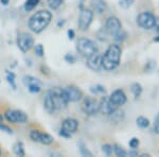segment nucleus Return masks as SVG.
Instances as JSON below:
<instances>
[{
    "label": "nucleus",
    "instance_id": "obj_1",
    "mask_svg": "<svg viewBox=\"0 0 159 157\" xmlns=\"http://www.w3.org/2000/svg\"><path fill=\"white\" fill-rule=\"evenodd\" d=\"M121 60V49L118 45H111L102 55V67L107 71L116 69Z\"/></svg>",
    "mask_w": 159,
    "mask_h": 157
},
{
    "label": "nucleus",
    "instance_id": "obj_2",
    "mask_svg": "<svg viewBox=\"0 0 159 157\" xmlns=\"http://www.w3.org/2000/svg\"><path fill=\"white\" fill-rule=\"evenodd\" d=\"M51 18H52V15H51V13L49 11L42 10V11L36 12L29 19L30 30L33 31L34 33L43 32L48 27V25L50 24Z\"/></svg>",
    "mask_w": 159,
    "mask_h": 157
},
{
    "label": "nucleus",
    "instance_id": "obj_3",
    "mask_svg": "<svg viewBox=\"0 0 159 157\" xmlns=\"http://www.w3.org/2000/svg\"><path fill=\"white\" fill-rule=\"evenodd\" d=\"M48 94H49L51 100H52L55 110L63 109H65V107L67 106L69 101H68L67 97H66L64 89L60 88V87H55V88L51 89Z\"/></svg>",
    "mask_w": 159,
    "mask_h": 157
},
{
    "label": "nucleus",
    "instance_id": "obj_4",
    "mask_svg": "<svg viewBox=\"0 0 159 157\" xmlns=\"http://www.w3.org/2000/svg\"><path fill=\"white\" fill-rule=\"evenodd\" d=\"M76 49H78V51L82 55L86 56V58H88V56L98 52L96 44L86 37L79 38L78 43H76Z\"/></svg>",
    "mask_w": 159,
    "mask_h": 157
},
{
    "label": "nucleus",
    "instance_id": "obj_5",
    "mask_svg": "<svg viewBox=\"0 0 159 157\" xmlns=\"http://www.w3.org/2000/svg\"><path fill=\"white\" fill-rule=\"evenodd\" d=\"M17 46L21 52H28L34 46V39H33L32 35L25 32L19 33L17 36Z\"/></svg>",
    "mask_w": 159,
    "mask_h": 157
},
{
    "label": "nucleus",
    "instance_id": "obj_6",
    "mask_svg": "<svg viewBox=\"0 0 159 157\" xmlns=\"http://www.w3.org/2000/svg\"><path fill=\"white\" fill-rule=\"evenodd\" d=\"M155 18L152 13L150 12H143L141 14L138 15L137 17V24L139 27H141L142 29L145 30H150L154 27V24H155Z\"/></svg>",
    "mask_w": 159,
    "mask_h": 157
},
{
    "label": "nucleus",
    "instance_id": "obj_7",
    "mask_svg": "<svg viewBox=\"0 0 159 157\" xmlns=\"http://www.w3.org/2000/svg\"><path fill=\"white\" fill-rule=\"evenodd\" d=\"M99 109L100 102L97 101L94 98H86L82 103V110L88 116L96 115L99 112Z\"/></svg>",
    "mask_w": 159,
    "mask_h": 157
},
{
    "label": "nucleus",
    "instance_id": "obj_8",
    "mask_svg": "<svg viewBox=\"0 0 159 157\" xmlns=\"http://www.w3.org/2000/svg\"><path fill=\"white\" fill-rule=\"evenodd\" d=\"M92 18H93V12L87 9H82L80 12L79 17V28L82 31H86L91 25Z\"/></svg>",
    "mask_w": 159,
    "mask_h": 157
},
{
    "label": "nucleus",
    "instance_id": "obj_9",
    "mask_svg": "<svg viewBox=\"0 0 159 157\" xmlns=\"http://www.w3.org/2000/svg\"><path fill=\"white\" fill-rule=\"evenodd\" d=\"M106 30L111 36H116L118 33L122 30V25L119 18L116 16H110L106 21Z\"/></svg>",
    "mask_w": 159,
    "mask_h": 157
},
{
    "label": "nucleus",
    "instance_id": "obj_10",
    "mask_svg": "<svg viewBox=\"0 0 159 157\" xmlns=\"http://www.w3.org/2000/svg\"><path fill=\"white\" fill-rule=\"evenodd\" d=\"M24 82L27 85L29 91L32 92V94H38V92L42 90V86H43L42 82L38 79L34 78V76H25Z\"/></svg>",
    "mask_w": 159,
    "mask_h": 157
},
{
    "label": "nucleus",
    "instance_id": "obj_11",
    "mask_svg": "<svg viewBox=\"0 0 159 157\" xmlns=\"http://www.w3.org/2000/svg\"><path fill=\"white\" fill-rule=\"evenodd\" d=\"M64 91H65V95H66V97H67L69 102H78L79 100H81L82 97H83V92L80 90L78 87L73 86V85L65 87Z\"/></svg>",
    "mask_w": 159,
    "mask_h": 157
},
{
    "label": "nucleus",
    "instance_id": "obj_12",
    "mask_svg": "<svg viewBox=\"0 0 159 157\" xmlns=\"http://www.w3.org/2000/svg\"><path fill=\"white\" fill-rule=\"evenodd\" d=\"M116 109H118V106H116L114 103L110 101L108 97L102 98L101 102H100L99 112H101L102 114H104V115H110L111 113H114Z\"/></svg>",
    "mask_w": 159,
    "mask_h": 157
},
{
    "label": "nucleus",
    "instance_id": "obj_13",
    "mask_svg": "<svg viewBox=\"0 0 159 157\" xmlns=\"http://www.w3.org/2000/svg\"><path fill=\"white\" fill-rule=\"evenodd\" d=\"M87 66L93 71H99L102 68V55L98 52L87 58Z\"/></svg>",
    "mask_w": 159,
    "mask_h": 157
},
{
    "label": "nucleus",
    "instance_id": "obj_14",
    "mask_svg": "<svg viewBox=\"0 0 159 157\" xmlns=\"http://www.w3.org/2000/svg\"><path fill=\"white\" fill-rule=\"evenodd\" d=\"M108 98L110 101L118 107L125 104V102H126V95H125V92L121 90V89H117V90H115L114 92H111V95H110Z\"/></svg>",
    "mask_w": 159,
    "mask_h": 157
},
{
    "label": "nucleus",
    "instance_id": "obj_15",
    "mask_svg": "<svg viewBox=\"0 0 159 157\" xmlns=\"http://www.w3.org/2000/svg\"><path fill=\"white\" fill-rule=\"evenodd\" d=\"M78 127H79L78 120L73 119V118H67V119H65L63 121V124H61V128L67 131V132L70 134L75 133Z\"/></svg>",
    "mask_w": 159,
    "mask_h": 157
},
{
    "label": "nucleus",
    "instance_id": "obj_16",
    "mask_svg": "<svg viewBox=\"0 0 159 157\" xmlns=\"http://www.w3.org/2000/svg\"><path fill=\"white\" fill-rule=\"evenodd\" d=\"M91 7L97 14H103L107 9V4L104 0H91Z\"/></svg>",
    "mask_w": 159,
    "mask_h": 157
},
{
    "label": "nucleus",
    "instance_id": "obj_17",
    "mask_svg": "<svg viewBox=\"0 0 159 157\" xmlns=\"http://www.w3.org/2000/svg\"><path fill=\"white\" fill-rule=\"evenodd\" d=\"M14 115V123H25L28 121V116L22 110H13Z\"/></svg>",
    "mask_w": 159,
    "mask_h": 157
},
{
    "label": "nucleus",
    "instance_id": "obj_18",
    "mask_svg": "<svg viewBox=\"0 0 159 157\" xmlns=\"http://www.w3.org/2000/svg\"><path fill=\"white\" fill-rule=\"evenodd\" d=\"M109 116V118H110V121L111 122H115V123H117V122H120L121 120H123V118H124V113L122 112V110H118L116 109L114 113H111Z\"/></svg>",
    "mask_w": 159,
    "mask_h": 157
},
{
    "label": "nucleus",
    "instance_id": "obj_19",
    "mask_svg": "<svg viewBox=\"0 0 159 157\" xmlns=\"http://www.w3.org/2000/svg\"><path fill=\"white\" fill-rule=\"evenodd\" d=\"M43 105H45V109L49 114H53L55 112L54 105H53V102L51 100V98L49 96V94H47V96L45 98V102H43Z\"/></svg>",
    "mask_w": 159,
    "mask_h": 157
},
{
    "label": "nucleus",
    "instance_id": "obj_20",
    "mask_svg": "<svg viewBox=\"0 0 159 157\" xmlns=\"http://www.w3.org/2000/svg\"><path fill=\"white\" fill-rule=\"evenodd\" d=\"M13 151H14L15 155H17V156L24 157V156L25 155V149H24V143H22L21 141H18V142L15 143V145H14V148H13Z\"/></svg>",
    "mask_w": 159,
    "mask_h": 157
},
{
    "label": "nucleus",
    "instance_id": "obj_21",
    "mask_svg": "<svg viewBox=\"0 0 159 157\" xmlns=\"http://www.w3.org/2000/svg\"><path fill=\"white\" fill-rule=\"evenodd\" d=\"M130 91H132V94L134 95L135 98L140 97V95L142 94V86H141L139 83L132 84V86H130Z\"/></svg>",
    "mask_w": 159,
    "mask_h": 157
},
{
    "label": "nucleus",
    "instance_id": "obj_22",
    "mask_svg": "<svg viewBox=\"0 0 159 157\" xmlns=\"http://www.w3.org/2000/svg\"><path fill=\"white\" fill-rule=\"evenodd\" d=\"M39 142L43 143L45 145H49L53 142V138L51 137L49 134L46 133H40V138H39Z\"/></svg>",
    "mask_w": 159,
    "mask_h": 157
},
{
    "label": "nucleus",
    "instance_id": "obj_23",
    "mask_svg": "<svg viewBox=\"0 0 159 157\" xmlns=\"http://www.w3.org/2000/svg\"><path fill=\"white\" fill-rule=\"evenodd\" d=\"M136 123H137V125L141 128H145L148 127V125H150V120L148 119V118L145 117H138L137 120H136Z\"/></svg>",
    "mask_w": 159,
    "mask_h": 157
},
{
    "label": "nucleus",
    "instance_id": "obj_24",
    "mask_svg": "<svg viewBox=\"0 0 159 157\" xmlns=\"http://www.w3.org/2000/svg\"><path fill=\"white\" fill-rule=\"evenodd\" d=\"M38 2H39V0H27L25 3V10L27 12L32 11V10H34L36 7Z\"/></svg>",
    "mask_w": 159,
    "mask_h": 157
},
{
    "label": "nucleus",
    "instance_id": "obj_25",
    "mask_svg": "<svg viewBox=\"0 0 159 157\" xmlns=\"http://www.w3.org/2000/svg\"><path fill=\"white\" fill-rule=\"evenodd\" d=\"M63 2L64 0H47V3L51 10H57Z\"/></svg>",
    "mask_w": 159,
    "mask_h": 157
},
{
    "label": "nucleus",
    "instance_id": "obj_26",
    "mask_svg": "<svg viewBox=\"0 0 159 157\" xmlns=\"http://www.w3.org/2000/svg\"><path fill=\"white\" fill-rule=\"evenodd\" d=\"M114 152H115V154H116L117 156H119V157H125L127 155V152L125 151L122 146H120L119 145H114Z\"/></svg>",
    "mask_w": 159,
    "mask_h": 157
},
{
    "label": "nucleus",
    "instance_id": "obj_27",
    "mask_svg": "<svg viewBox=\"0 0 159 157\" xmlns=\"http://www.w3.org/2000/svg\"><path fill=\"white\" fill-rule=\"evenodd\" d=\"M7 80L9 84L12 86L13 89H16V84H15V74L11 72V71H7Z\"/></svg>",
    "mask_w": 159,
    "mask_h": 157
},
{
    "label": "nucleus",
    "instance_id": "obj_28",
    "mask_svg": "<svg viewBox=\"0 0 159 157\" xmlns=\"http://www.w3.org/2000/svg\"><path fill=\"white\" fill-rule=\"evenodd\" d=\"M134 2H135V0H120L119 6L121 7L122 9L127 10V9H129L133 4H134Z\"/></svg>",
    "mask_w": 159,
    "mask_h": 157
},
{
    "label": "nucleus",
    "instance_id": "obj_29",
    "mask_svg": "<svg viewBox=\"0 0 159 157\" xmlns=\"http://www.w3.org/2000/svg\"><path fill=\"white\" fill-rule=\"evenodd\" d=\"M90 91L94 95H98V94H105L106 90H105V88L102 85H96V86L90 87Z\"/></svg>",
    "mask_w": 159,
    "mask_h": 157
},
{
    "label": "nucleus",
    "instance_id": "obj_30",
    "mask_svg": "<svg viewBox=\"0 0 159 157\" xmlns=\"http://www.w3.org/2000/svg\"><path fill=\"white\" fill-rule=\"evenodd\" d=\"M30 138L32 139L33 141H35V142H39L40 132H38V131H36V130L31 131V133H30Z\"/></svg>",
    "mask_w": 159,
    "mask_h": 157
},
{
    "label": "nucleus",
    "instance_id": "obj_31",
    "mask_svg": "<svg viewBox=\"0 0 159 157\" xmlns=\"http://www.w3.org/2000/svg\"><path fill=\"white\" fill-rule=\"evenodd\" d=\"M102 151H103L107 156H109V155H111V154H112L114 146L110 145H104L103 146H102Z\"/></svg>",
    "mask_w": 159,
    "mask_h": 157
},
{
    "label": "nucleus",
    "instance_id": "obj_32",
    "mask_svg": "<svg viewBox=\"0 0 159 157\" xmlns=\"http://www.w3.org/2000/svg\"><path fill=\"white\" fill-rule=\"evenodd\" d=\"M80 151H81V154L83 156H92L91 152H89L88 150H87V148H85V145H83V143H80Z\"/></svg>",
    "mask_w": 159,
    "mask_h": 157
},
{
    "label": "nucleus",
    "instance_id": "obj_33",
    "mask_svg": "<svg viewBox=\"0 0 159 157\" xmlns=\"http://www.w3.org/2000/svg\"><path fill=\"white\" fill-rule=\"evenodd\" d=\"M139 139H138V138H132V139H130V140H129V146H130V148H132L133 149V150H135V149L136 148H138V145H139Z\"/></svg>",
    "mask_w": 159,
    "mask_h": 157
},
{
    "label": "nucleus",
    "instance_id": "obj_34",
    "mask_svg": "<svg viewBox=\"0 0 159 157\" xmlns=\"http://www.w3.org/2000/svg\"><path fill=\"white\" fill-rule=\"evenodd\" d=\"M35 53H36L39 58H43V45H40V44L36 45V47H35Z\"/></svg>",
    "mask_w": 159,
    "mask_h": 157
},
{
    "label": "nucleus",
    "instance_id": "obj_35",
    "mask_svg": "<svg viewBox=\"0 0 159 157\" xmlns=\"http://www.w3.org/2000/svg\"><path fill=\"white\" fill-rule=\"evenodd\" d=\"M6 118L9 122H12L14 123V115H13V110L11 109H7L6 112Z\"/></svg>",
    "mask_w": 159,
    "mask_h": 157
},
{
    "label": "nucleus",
    "instance_id": "obj_36",
    "mask_svg": "<svg viewBox=\"0 0 159 157\" xmlns=\"http://www.w3.org/2000/svg\"><path fill=\"white\" fill-rule=\"evenodd\" d=\"M154 133L159 134V113L155 118V122H154Z\"/></svg>",
    "mask_w": 159,
    "mask_h": 157
},
{
    "label": "nucleus",
    "instance_id": "obj_37",
    "mask_svg": "<svg viewBox=\"0 0 159 157\" xmlns=\"http://www.w3.org/2000/svg\"><path fill=\"white\" fill-rule=\"evenodd\" d=\"M125 37H126V33H125L123 30H121V31H120V32L116 35V36H115V39H117V40H123Z\"/></svg>",
    "mask_w": 159,
    "mask_h": 157
},
{
    "label": "nucleus",
    "instance_id": "obj_38",
    "mask_svg": "<svg viewBox=\"0 0 159 157\" xmlns=\"http://www.w3.org/2000/svg\"><path fill=\"white\" fill-rule=\"evenodd\" d=\"M65 61L69 64H73V63H75L76 58H74L72 54H66L65 55Z\"/></svg>",
    "mask_w": 159,
    "mask_h": 157
},
{
    "label": "nucleus",
    "instance_id": "obj_39",
    "mask_svg": "<svg viewBox=\"0 0 159 157\" xmlns=\"http://www.w3.org/2000/svg\"><path fill=\"white\" fill-rule=\"evenodd\" d=\"M0 131H3V132H6V133H7V134H13L12 128H10L9 127L4 125L3 123H0Z\"/></svg>",
    "mask_w": 159,
    "mask_h": 157
},
{
    "label": "nucleus",
    "instance_id": "obj_40",
    "mask_svg": "<svg viewBox=\"0 0 159 157\" xmlns=\"http://www.w3.org/2000/svg\"><path fill=\"white\" fill-rule=\"evenodd\" d=\"M60 136H61V137H64V138H70L71 137V135L72 134H70V133H68L67 131H65V130H63V128H61V131H60Z\"/></svg>",
    "mask_w": 159,
    "mask_h": 157
},
{
    "label": "nucleus",
    "instance_id": "obj_41",
    "mask_svg": "<svg viewBox=\"0 0 159 157\" xmlns=\"http://www.w3.org/2000/svg\"><path fill=\"white\" fill-rule=\"evenodd\" d=\"M154 29L157 33H159V17H156L155 18V24H154Z\"/></svg>",
    "mask_w": 159,
    "mask_h": 157
},
{
    "label": "nucleus",
    "instance_id": "obj_42",
    "mask_svg": "<svg viewBox=\"0 0 159 157\" xmlns=\"http://www.w3.org/2000/svg\"><path fill=\"white\" fill-rule=\"evenodd\" d=\"M68 38L69 39H73L74 38V31L73 30H68Z\"/></svg>",
    "mask_w": 159,
    "mask_h": 157
},
{
    "label": "nucleus",
    "instance_id": "obj_43",
    "mask_svg": "<svg viewBox=\"0 0 159 157\" xmlns=\"http://www.w3.org/2000/svg\"><path fill=\"white\" fill-rule=\"evenodd\" d=\"M138 153L136 151H130L129 152V156H137Z\"/></svg>",
    "mask_w": 159,
    "mask_h": 157
},
{
    "label": "nucleus",
    "instance_id": "obj_44",
    "mask_svg": "<svg viewBox=\"0 0 159 157\" xmlns=\"http://www.w3.org/2000/svg\"><path fill=\"white\" fill-rule=\"evenodd\" d=\"M9 1H10V0H0V2H1L3 6H7V4L9 3Z\"/></svg>",
    "mask_w": 159,
    "mask_h": 157
},
{
    "label": "nucleus",
    "instance_id": "obj_45",
    "mask_svg": "<svg viewBox=\"0 0 159 157\" xmlns=\"http://www.w3.org/2000/svg\"><path fill=\"white\" fill-rule=\"evenodd\" d=\"M154 42L159 43V36H157V37H155V38H154Z\"/></svg>",
    "mask_w": 159,
    "mask_h": 157
},
{
    "label": "nucleus",
    "instance_id": "obj_46",
    "mask_svg": "<svg viewBox=\"0 0 159 157\" xmlns=\"http://www.w3.org/2000/svg\"><path fill=\"white\" fill-rule=\"evenodd\" d=\"M141 157H150V155H148V154H142Z\"/></svg>",
    "mask_w": 159,
    "mask_h": 157
},
{
    "label": "nucleus",
    "instance_id": "obj_47",
    "mask_svg": "<svg viewBox=\"0 0 159 157\" xmlns=\"http://www.w3.org/2000/svg\"><path fill=\"white\" fill-rule=\"evenodd\" d=\"M3 122V118H2V116L0 115V123H2Z\"/></svg>",
    "mask_w": 159,
    "mask_h": 157
},
{
    "label": "nucleus",
    "instance_id": "obj_48",
    "mask_svg": "<svg viewBox=\"0 0 159 157\" xmlns=\"http://www.w3.org/2000/svg\"><path fill=\"white\" fill-rule=\"evenodd\" d=\"M0 155H1V150H0Z\"/></svg>",
    "mask_w": 159,
    "mask_h": 157
}]
</instances>
